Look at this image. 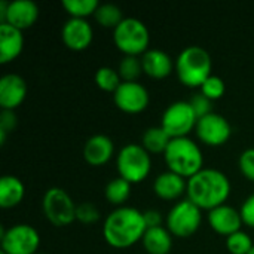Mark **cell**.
<instances>
[{
	"label": "cell",
	"instance_id": "cell-1",
	"mask_svg": "<svg viewBox=\"0 0 254 254\" xmlns=\"http://www.w3.org/2000/svg\"><path fill=\"white\" fill-rule=\"evenodd\" d=\"M147 231L143 211L134 207H118L107 214L103 223L104 241L118 250L129 249L143 240Z\"/></svg>",
	"mask_w": 254,
	"mask_h": 254
},
{
	"label": "cell",
	"instance_id": "cell-2",
	"mask_svg": "<svg viewBox=\"0 0 254 254\" xmlns=\"http://www.w3.org/2000/svg\"><path fill=\"white\" fill-rule=\"evenodd\" d=\"M229 177L216 168H202L188 180V199L201 210L211 211L225 205L231 196Z\"/></svg>",
	"mask_w": 254,
	"mask_h": 254
},
{
	"label": "cell",
	"instance_id": "cell-3",
	"mask_svg": "<svg viewBox=\"0 0 254 254\" xmlns=\"http://www.w3.org/2000/svg\"><path fill=\"white\" fill-rule=\"evenodd\" d=\"M170 171L189 180L204 168V155L198 143L189 137L173 138L164 153Z\"/></svg>",
	"mask_w": 254,
	"mask_h": 254
},
{
	"label": "cell",
	"instance_id": "cell-4",
	"mask_svg": "<svg viewBox=\"0 0 254 254\" xmlns=\"http://www.w3.org/2000/svg\"><path fill=\"white\" fill-rule=\"evenodd\" d=\"M213 61L210 54L201 46H188L176 58V74L188 88H201L211 76Z\"/></svg>",
	"mask_w": 254,
	"mask_h": 254
},
{
	"label": "cell",
	"instance_id": "cell-5",
	"mask_svg": "<svg viewBox=\"0 0 254 254\" xmlns=\"http://www.w3.org/2000/svg\"><path fill=\"white\" fill-rule=\"evenodd\" d=\"M113 43L124 57H141L150 49L149 28L137 18H125L113 30Z\"/></svg>",
	"mask_w": 254,
	"mask_h": 254
},
{
	"label": "cell",
	"instance_id": "cell-6",
	"mask_svg": "<svg viewBox=\"0 0 254 254\" xmlns=\"http://www.w3.org/2000/svg\"><path fill=\"white\" fill-rule=\"evenodd\" d=\"M116 168L119 177L125 179L131 185L144 182L152 170L150 153L137 143L125 144L116 156Z\"/></svg>",
	"mask_w": 254,
	"mask_h": 254
},
{
	"label": "cell",
	"instance_id": "cell-7",
	"mask_svg": "<svg viewBox=\"0 0 254 254\" xmlns=\"http://www.w3.org/2000/svg\"><path fill=\"white\" fill-rule=\"evenodd\" d=\"M77 204L61 188H49L42 198V211L46 220L57 226L65 228L76 220Z\"/></svg>",
	"mask_w": 254,
	"mask_h": 254
},
{
	"label": "cell",
	"instance_id": "cell-8",
	"mask_svg": "<svg viewBox=\"0 0 254 254\" xmlns=\"http://www.w3.org/2000/svg\"><path fill=\"white\" fill-rule=\"evenodd\" d=\"M201 223L202 210L189 199L176 202L167 214V229L177 238H189L195 235Z\"/></svg>",
	"mask_w": 254,
	"mask_h": 254
},
{
	"label": "cell",
	"instance_id": "cell-9",
	"mask_svg": "<svg viewBox=\"0 0 254 254\" xmlns=\"http://www.w3.org/2000/svg\"><path fill=\"white\" fill-rule=\"evenodd\" d=\"M1 253L37 254L40 247V235L36 228L27 223L13 225L0 232Z\"/></svg>",
	"mask_w": 254,
	"mask_h": 254
},
{
	"label": "cell",
	"instance_id": "cell-10",
	"mask_svg": "<svg viewBox=\"0 0 254 254\" xmlns=\"http://www.w3.org/2000/svg\"><path fill=\"white\" fill-rule=\"evenodd\" d=\"M198 116L195 115L192 104L189 101H176L170 104L161 118L162 129L171 138L188 137L192 129H195Z\"/></svg>",
	"mask_w": 254,
	"mask_h": 254
},
{
	"label": "cell",
	"instance_id": "cell-11",
	"mask_svg": "<svg viewBox=\"0 0 254 254\" xmlns=\"http://www.w3.org/2000/svg\"><path fill=\"white\" fill-rule=\"evenodd\" d=\"M39 19V6L31 0H1L0 24H9L21 31L33 27Z\"/></svg>",
	"mask_w": 254,
	"mask_h": 254
},
{
	"label": "cell",
	"instance_id": "cell-12",
	"mask_svg": "<svg viewBox=\"0 0 254 254\" xmlns=\"http://www.w3.org/2000/svg\"><path fill=\"white\" fill-rule=\"evenodd\" d=\"M195 132L202 144L210 147H219L228 143L232 134V128L225 116L213 112L198 119Z\"/></svg>",
	"mask_w": 254,
	"mask_h": 254
},
{
	"label": "cell",
	"instance_id": "cell-13",
	"mask_svg": "<svg viewBox=\"0 0 254 254\" xmlns=\"http://www.w3.org/2000/svg\"><path fill=\"white\" fill-rule=\"evenodd\" d=\"M149 91L138 82H122L113 94L115 106L128 115H138L149 106Z\"/></svg>",
	"mask_w": 254,
	"mask_h": 254
},
{
	"label": "cell",
	"instance_id": "cell-14",
	"mask_svg": "<svg viewBox=\"0 0 254 254\" xmlns=\"http://www.w3.org/2000/svg\"><path fill=\"white\" fill-rule=\"evenodd\" d=\"M63 43L74 52H80L89 48L94 40V30L88 19L68 18L61 30Z\"/></svg>",
	"mask_w": 254,
	"mask_h": 254
},
{
	"label": "cell",
	"instance_id": "cell-15",
	"mask_svg": "<svg viewBox=\"0 0 254 254\" xmlns=\"http://www.w3.org/2000/svg\"><path fill=\"white\" fill-rule=\"evenodd\" d=\"M207 220H208V225L210 228L222 235V237H229L238 231H241L243 228V217H241V213L240 210L225 204V205H220L211 211H208L207 214Z\"/></svg>",
	"mask_w": 254,
	"mask_h": 254
},
{
	"label": "cell",
	"instance_id": "cell-16",
	"mask_svg": "<svg viewBox=\"0 0 254 254\" xmlns=\"http://www.w3.org/2000/svg\"><path fill=\"white\" fill-rule=\"evenodd\" d=\"M27 97V83L22 76L9 73L0 79V107L1 110H15Z\"/></svg>",
	"mask_w": 254,
	"mask_h": 254
},
{
	"label": "cell",
	"instance_id": "cell-17",
	"mask_svg": "<svg viewBox=\"0 0 254 254\" xmlns=\"http://www.w3.org/2000/svg\"><path fill=\"white\" fill-rule=\"evenodd\" d=\"M115 155V144L110 137L104 134H95L89 137L83 146V159L91 167L106 165Z\"/></svg>",
	"mask_w": 254,
	"mask_h": 254
},
{
	"label": "cell",
	"instance_id": "cell-18",
	"mask_svg": "<svg viewBox=\"0 0 254 254\" xmlns=\"http://www.w3.org/2000/svg\"><path fill=\"white\" fill-rule=\"evenodd\" d=\"M153 192L159 199L179 201L188 192V180L167 170L156 176L153 182Z\"/></svg>",
	"mask_w": 254,
	"mask_h": 254
},
{
	"label": "cell",
	"instance_id": "cell-19",
	"mask_svg": "<svg viewBox=\"0 0 254 254\" xmlns=\"http://www.w3.org/2000/svg\"><path fill=\"white\" fill-rule=\"evenodd\" d=\"M143 73L152 79L161 80L168 77L173 70H176V61L162 49L152 48L144 55H141Z\"/></svg>",
	"mask_w": 254,
	"mask_h": 254
},
{
	"label": "cell",
	"instance_id": "cell-20",
	"mask_svg": "<svg viewBox=\"0 0 254 254\" xmlns=\"http://www.w3.org/2000/svg\"><path fill=\"white\" fill-rule=\"evenodd\" d=\"M24 49L22 31L9 25L0 24V64L15 61Z\"/></svg>",
	"mask_w": 254,
	"mask_h": 254
},
{
	"label": "cell",
	"instance_id": "cell-21",
	"mask_svg": "<svg viewBox=\"0 0 254 254\" xmlns=\"http://www.w3.org/2000/svg\"><path fill=\"white\" fill-rule=\"evenodd\" d=\"M25 196V186L15 176H3L0 179V207L4 210L15 208Z\"/></svg>",
	"mask_w": 254,
	"mask_h": 254
},
{
	"label": "cell",
	"instance_id": "cell-22",
	"mask_svg": "<svg viewBox=\"0 0 254 254\" xmlns=\"http://www.w3.org/2000/svg\"><path fill=\"white\" fill-rule=\"evenodd\" d=\"M141 243L147 254H170L173 249V235L164 226L149 228Z\"/></svg>",
	"mask_w": 254,
	"mask_h": 254
},
{
	"label": "cell",
	"instance_id": "cell-23",
	"mask_svg": "<svg viewBox=\"0 0 254 254\" xmlns=\"http://www.w3.org/2000/svg\"><path fill=\"white\" fill-rule=\"evenodd\" d=\"M173 138L162 129V127H150L141 135V146L150 155H164Z\"/></svg>",
	"mask_w": 254,
	"mask_h": 254
},
{
	"label": "cell",
	"instance_id": "cell-24",
	"mask_svg": "<svg viewBox=\"0 0 254 254\" xmlns=\"http://www.w3.org/2000/svg\"><path fill=\"white\" fill-rule=\"evenodd\" d=\"M131 188H132V185L129 182H127L122 177H116V179L110 180L106 185V188H104V196L116 208L118 207H124L125 202L131 196Z\"/></svg>",
	"mask_w": 254,
	"mask_h": 254
},
{
	"label": "cell",
	"instance_id": "cell-25",
	"mask_svg": "<svg viewBox=\"0 0 254 254\" xmlns=\"http://www.w3.org/2000/svg\"><path fill=\"white\" fill-rule=\"evenodd\" d=\"M94 16H95V21L100 27L112 28V30H115L125 19L122 9L113 3H100Z\"/></svg>",
	"mask_w": 254,
	"mask_h": 254
},
{
	"label": "cell",
	"instance_id": "cell-26",
	"mask_svg": "<svg viewBox=\"0 0 254 254\" xmlns=\"http://www.w3.org/2000/svg\"><path fill=\"white\" fill-rule=\"evenodd\" d=\"M98 0H64L63 7L70 15V18L86 19L89 15H94L98 9Z\"/></svg>",
	"mask_w": 254,
	"mask_h": 254
},
{
	"label": "cell",
	"instance_id": "cell-27",
	"mask_svg": "<svg viewBox=\"0 0 254 254\" xmlns=\"http://www.w3.org/2000/svg\"><path fill=\"white\" fill-rule=\"evenodd\" d=\"M95 83L97 86L104 91V92H112L115 94L116 89L121 86L122 83V79L118 73L116 68H112V67H100L97 71H95Z\"/></svg>",
	"mask_w": 254,
	"mask_h": 254
},
{
	"label": "cell",
	"instance_id": "cell-28",
	"mask_svg": "<svg viewBox=\"0 0 254 254\" xmlns=\"http://www.w3.org/2000/svg\"><path fill=\"white\" fill-rule=\"evenodd\" d=\"M118 73L122 82H137V79L143 73L141 57H124L118 65Z\"/></svg>",
	"mask_w": 254,
	"mask_h": 254
},
{
	"label": "cell",
	"instance_id": "cell-29",
	"mask_svg": "<svg viewBox=\"0 0 254 254\" xmlns=\"http://www.w3.org/2000/svg\"><path fill=\"white\" fill-rule=\"evenodd\" d=\"M253 246L250 235L244 231H238L226 238V249L231 254H249Z\"/></svg>",
	"mask_w": 254,
	"mask_h": 254
},
{
	"label": "cell",
	"instance_id": "cell-30",
	"mask_svg": "<svg viewBox=\"0 0 254 254\" xmlns=\"http://www.w3.org/2000/svg\"><path fill=\"white\" fill-rule=\"evenodd\" d=\"M225 92H226V83L222 77L216 74H211L201 86V94L211 101L220 100L225 95Z\"/></svg>",
	"mask_w": 254,
	"mask_h": 254
},
{
	"label": "cell",
	"instance_id": "cell-31",
	"mask_svg": "<svg viewBox=\"0 0 254 254\" xmlns=\"http://www.w3.org/2000/svg\"><path fill=\"white\" fill-rule=\"evenodd\" d=\"M100 217H101L100 210L92 202L77 204V208H76V220L79 223L86 225V226H91V225L97 223L100 220Z\"/></svg>",
	"mask_w": 254,
	"mask_h": 254
},
{
	"label": "cell",
	"instance_id": "cell-32",
	"mask_svg": "<svg viewBox=\"0 0 254 254\" xmlns=\"http://www.w3.org/2000/svg\"><path fill=\"white\" fill-rule=\"evenodd\" d=\"M238 167L241 174L249 180L254 183V147L246 149L238 159Z\"/></svg>",
	"mask_w": 254,
	"mask_h": 254
},
{
	"label": "cell",
	"instance_id": "cell-33",
	"mask_svg": "<svg viewBox=\"0 0 254 254\" xmlns=\"http://www.w3.org/2000/svg\"><path fill=\"white\" fill-rule=\"evenodd\" d=\"M189 103L192 104V109H193L195 115L198 116V119H201V118H204V116L213 113V112H211V103H213V101L208 100V98H207L205 95H202L201 92L196 94V95H193L192 100H190Z\"/></svg>",
	"mask_w": 254,
	"mask_h": 254
},
{
	"label": "cell",
	"instance_id": "cell-34",
	"mask_svg": "<svg viewBox=\"0 0 254 254\" xmlns=\"http://www.w3.org/2000/svg\"><path fill=\"white\" fill-rule=\"evenodd\" d=\"M240 213L243 217V223L254 229V193L246 198V201L243 202L240 208Z\"/></svg>",
	"mask_w": 254,
	"mask_h": 254
},
{
	"label": "cell",
	"instance_id": "cell-35",
	"mask_svg": "<svg viewBox=\"0 0 254 254\" xmlns=\"http://www.w3.org/2000/svg\"><path fill=\"white\" fill-rule=\"evenodd\" d=\"M16 115L13 110H1L0 113V131L12 132L16 128Z\"/></svg>",
	"mask_w": 254,
	"mask_h": 254
},
{
	"label": "cell",
	"instance_id": "cell-36",
	"mask_svg": "<svg viewBox=\"0 0 254 254\" xmlns=\"http://www.w3.org/2000/svg\"><path fill=\"white\" fill-rule=\"evenodd\" d=\"M143 216H144V222H146L147 229L162 226V223H164V217H162L161 211H158V210H153V208L146 210V211H143Z\"/></svg>",
	"mask_w": 254,
	"mask_h": 254
},
{
	"label": "cell",
	"instance_id": "cell-37",
	"mask_svg": "<svg viewBox=\"0 0 254 254\" xmlns=\"http://www.w3.org/2000/svg\"><path fill=\"white\" fill-rule=\"evenodd\" d=\"M249 254H254V246H253V249L250 250V253H249Z\"/></svg>",
	"mask_w": 254,
	"mask_h": 254
},
{
	"label": "cell",
	"instance_id": "cell-38",
	"mask_svg": "<svg viewBox=\"0 0 254 254\" xmlns=\"http://www.w3.org/2000/svg\"><path fill=\"white\" fill-rule=\"evenodd\" d=\"M37 254H45V253H37Z\"/></svg>",
	"mask_w": 254,
	"mask_h": 254
},
{
	"label": "cell",
	"instance_id": "cell-39",
	"mask_svg": "<svg viewBox=\"0 0 254 254\" xmlns=\"http://www.w3.org/2000/svg\"><path fill=\"white\" fill-rule=\"evenodd\" d=\"M0 254H4V253H1V252H0Z\"/></svg>",
	"mask_w": 254,
	"mask_h": 254
}]
</instances>
